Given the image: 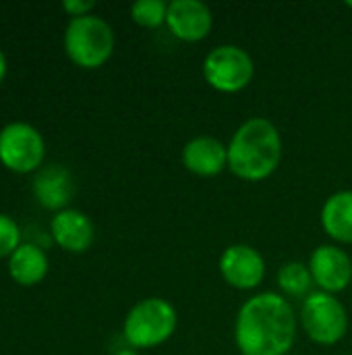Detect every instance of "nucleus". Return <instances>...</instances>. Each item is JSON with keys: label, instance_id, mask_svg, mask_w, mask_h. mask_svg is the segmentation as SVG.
<instances>
[{"label": "nucleus", "instance_id": "20e7f679", "mask_svg": "<svg viewBox=\"0 0 352 355\" xmlns=\"http://www.w3.org/2000/svg\"><path fill=\"white\" fill-rule=\"evenodd\" d=\"M116 46V35L110 23L98 15H85L71 19L64 29L66 56L81 69L104 67Z\"/></svg>", "mask_w": 352, "mask_h": 355}, {"label": "nucleus", "instance_id": "f3484780", "mask_svg": "<svg viewBox=\"0 0 352 355\" xmlns=\"http://www.w3.org/2000/svg\"><path fill=\"white\" fill-rule=\"evenodd\" d=\"M168 2L164 0H137L131 6V19L143 29H158L166 25Z\"/></svg>", "mask_w": 352, "mask_h": 355}, {"label": "nucleus", "instance_id": "412c9836", "mask_svg": "<svg viewBox=\"0 0 352 355\" xmlns=\"http://www.w3.org/2000/svg\"><path fill=\"white\" fill-rule=\"evenodd\" d=\"M114 355H141L137 349H133V347H129V349H118Z\"/></svg>", "mask_w": 352, "mask_h": 355}, {"label": "nucleus", "instance_id": "4468645a", "mask_svg": "<svg viewBox=\"0 0 352 355\" xmlns=\"http://www.w3.org/2000/svg\"><path fill=\"white\" fill-rule=\"evenodd\" d=\"M319 223L332 243L340 248L352 245V189L328 196L319 212Z\"/></svg>", "mask_w": 352, "mask_h": 355}, {"label": "nucleus", "instance_id": "6ab92c4d", "mask_svg": "<svg viewBox=\"0 0 352 355\" xmlns=\"http://www.w3.org/2000/svg\"><path fill=\"white\" fill-rule=\"evenodd\" d=\"M62 8H64V12L71 15V19H77V17L91 15V10L95 8V2L93 0H64Z\"/></svg>", "mask_w": 352, "mask_h": 355}, {"label": "nucleus", "instance_id": "9b49d317", "mask_svg": "<svg viewBox=\"0 0 352 355\" xmlns=\"http://www.w3.org/2000/svg\"><path fill=\"white\" fill-rule=\"evenodd\" d=\"M183 166L201 179H212L228 171V144L212 135H197L183 146Z\"/></svg>", "mask_w": 352, "mask_h": 355}, {"label": "nucleus", "instance_id": "4be33fe9", "mask_svg": "<svg viewBox=\"0 0 352 355\" xmlns=\"http://www.w3.org/2000/svg\"><path fill=\"white\" fill-rule=\"evenodd\" d=\"M346 6H349V8H352V2H346Z\"/></svg>", "mask_w": 352, "mask_h": 355}, {"label": "nucleus", "instance_id": "f03ea898", "mask_svg": "<svg viewBox=\"0 0 352 355\" xmlns=\"http://www.w3.org/2000/svg\"><path fill=\"white\" fill-rule=\"evenodd\" d=\"M282 158V133L266 116L247 119L228 141V171L245 183L270 179L280 168Z\"/></svg>", "mask_w": 352, "mask_h": 355}, {"label": "nucleus", "instance_id": "ddd939ff", "mask_svg": "<svg viewBox=\"0 0 352 355\" xmlns=\"http://www.w3.org/2000/svg\"><path fill=\"white\" fill-rule=\"evenodd\" d=\"M73 193H75V183L68 168L60 164H48L35 173L33 196L39 206L54 212H62L73 200Z\"/></svg>", "mask_w": 352, "mask_h": 355}, {"label": "nucleus", "instance_id": "aec40b11", "mask_svg": "<svg viewBox=\"0 0 352 355\" xmlns=\"http://www.w3.org/2000/svg\"><path fill=\"white\" fill-rule=\"evenodd\" d=\"M4 77H6V56H4V52L0 50V83H2Z\"/></svg>", "mask_w": 352, "mask_h": 355}, {"label": "nucleus", "instance_id": "7ed1b4c3", "mask_svg": "<svg viewBox=\"0 0 352 355\" xmlns=\"http://www.w3.org/2000/svg\"><path fill=\"white\" fill-rule=\"evenodd\" d=\"M178 327L176 308L164 297H145L124 316L122 335L133 349H156L172 339Z\"/></svg>", "mask_w": 352, "mask_h": 355}, {"label": "nucleus", "instance_id": "5701e85b", "mask_svg": "<svg viewBox=\"0 0 352 355\" xmlns=\"http://www.w3.org/2000/svg\"><path fill=\"white\" fill-rule=\"evenodd\" d=\"M342 355H351V354H342Z\"/></svg>", "mask_w": 352, "mask_h": 355}, {"label": "nucleus", "instance_id": "6e6552de", "mask_svg": "<svg viewBox=\"0 0 352 355\" xmlns=\"http://www.w3.org/2000/svg\"><path fill=\"white\" fill-rule=\"evenodd\" d=\"M222 281L237 291H255L263 285L268 264L263 254L249 243H232L218 258Z\"/></svg>", "mask_w": 352, "mask_h": 355}, {"label": "nucleus", "instance_id": "423d86ee", "mask_svg": "<svg viewBox=\"0 0 352 355\" xmlns=\"http://www.w3.org/2000/svg\"><path fill=\"white\" fill-rule=\"evenodd\" d=\"M201 75L218 94H241L253 83L255 60L237 44H220L205 54Z\"/></svg>", "mask_w": 352, "mask_h": 355}, {"label": "nucleus", "instance_id": "f8f14e48", "mask_svg": "<svg viewBox=\"0 0 352 355\" xmlns=\"http://www.w3.org/2000/svg\"><path fill=\"white\" fill-rule=\"evenodd\" d=\"M50 233L56 245H60L64 252H71V254L87 252L95 237L91 218L85 212L75 210V208L56 212L50 223Z\"/></svg>", "mask_w": 352, "mask_h": 355}, {"label": "nucleus", "instance_id": "a211bd4d", "mask_svg": "<svg viewBox=\"0 0 352 355\" xmlns=\"http://www.w3.org/2000/svg\"><path fill=\"white\" fill-rule=\"evenodd\" d=\"M21 245V229L8 216L0 214V258H10Z\"/></svg>", "mask_w": 352, "mask_h": 355}, {"label": "nucleus", "instance_id": "dca6fc26", "mask_svg": "<svg viewBox=\"0 0 352 355\" xmlns=\"http://www.w3.org/2000/svg\"><path fill=\"white\" fill-rule=\"evenodd\" d=\"M276 283H278V293L284 295L288 302H293V300L305 302L313 293V287H315L309 266L299 260L284 262L278 268Z\"/></svg>", "mask_w": 352, "mask_h": 355}, {"label": "nucleus", "instance_id": "0eeeda50", "mask_svg": "<svg viewBox=\"0 0 352 355\" xmlns=\"http://www.w3.org/2000/svg\"><path fill=\"white\" fill-rule=\"evenodd\" d=\"M46 158L41 133L23 121L8 123L0 129V162L12 173H37Z\"/></svg>", "mask_w": 352, "mask_h": 355}, {"label": "nucleus", "instance_id": "2eb2a0df", "mask_svg": "<svg viewBox=\"0 0 352 355\" xmlns=\"http://www.w3.org/2000/svg\"><path fill=\"white\" fill-rule=\"evenodd\" d=\"M8 275L15 283L23 287H33L41 283L48 275L46 252L33 243H21L17 252L8 258Z\"/></svg>", "mask_w": 352, "mask_h": 355}, {"label": "nucleus", "instance_id": "f257e3e1", "mask_svg": "<svg viewBox=\"0 0 352 355\" xmlns=\"http://www.w3.org/2000/svg\"><path fill=\"white\" fill-rule=\"evenodd\" d=\"M299 335V314L278 291L251 295L234 318V345L241 355H286Z\"/></svg>", "mask_w": 352, "mask_h": 355}, {"label": "nucleus", "instance_id": "9d476101", "mask_svg": "<svg viewBox=\"0 0 352 355\" xmlns=\"http://www.w3.org/2000/svg\"><path fill=\"white\" fill-rule=\"evenodd\" d=\"M168 31L187 44H197L210 37L214 29V12L201 0H172L166 15Z\"/></svg>", "mask_w": 352, "mask_h": 355}, {"label": "nucleus", "instance_id": "1a4fd4ad", "mask_svg": "<svg viewBox=\"0 0 352 355\" xmlns=\"http://www.w3.org/2000/svg\"><path fill=\"white\" fill-rule=\"evenodd\" d=\"M307 266L317 291L338 295L351 287L352 258L344 248L336 243H324L315 248L309 256Z\"/></svg>", "mask_w": 352, "mask_h": 355}, {"label": "nucleus", "instance_id": "39448f33", "mask_svg": "<svg viewBox=\"0 0 352 355\" xmlns=\"http://www.w3.org/2000/svg\"><path fill=\"white\" fill-rule=\"evenodd\" d=\"M299 327L311 343L334 347L349 335L351 316L338 295L313 291L301 304Z\"/></svg>", "mask_w": 352, "mask_h": 355}]
</instances>
